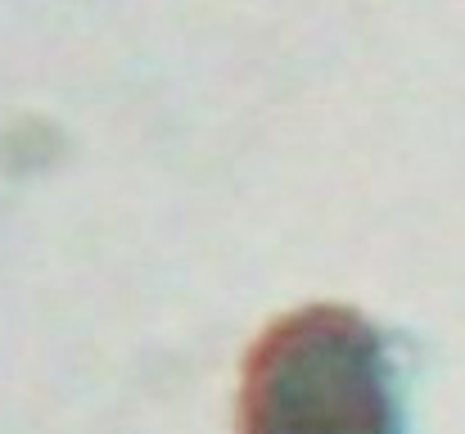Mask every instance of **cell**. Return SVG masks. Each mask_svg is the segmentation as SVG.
<instances>
[{
    "instance_id": "cell-1",
    "label": "cell",
    "mask_w": 465,
    "mask_h": 434,
    "mask_svg": "<svg viewBox=\"0 0 465 434\" xmlns=\"http://www.w3.org/2000/svg\"><path fill=\"white\" fill-rule=\"evenodd\" d=\"M240 434H402L384 330L348 303H303L262 326L240 362Z\"/></svg>"
}]
</instances>
